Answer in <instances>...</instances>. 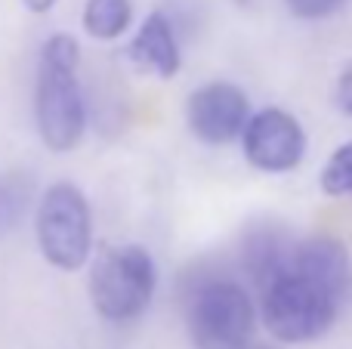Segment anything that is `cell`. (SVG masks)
<instances>
[{
    "label": "cell",
    "mask_w": 352,
    "mask_h": 349,
    "mask_svg": "<svg viewBox=\"0 0 352 349\" xmlns=\"http://www.w3.org/2000/svg\"><path fill=\"white\" fill-rule=\"evenodd\" d=\"M235 3H248V0H235Z\"/></svg>",
    "instance_id": "obj_17"
},
{
    "label": "cell",
    "mask_w": 352,
    "mask_h": 349,
    "mask_svg": "<svg viewBox=\"0 0 352 349\" xmlns=\"http://www.w3.org/2000/svg\"><path fill=\"white\" fill-rule=\"evenodd\" d=\"M287 10L300 19H324L331 12H337L346 0H285Z\"/></svg>",
    "instance_id": "obj_13"
},
{
    "label": "cell",
    "mask_w": 352,
    "mask_h": 349,
    "mask_svg": "<svg viewBox=\"0 0 352 349\" xmlns=\"http://www.w3.org/2000/svg\"><path fill=\"white\" fill-rule=\"evenodd\" d=\"M80 47L72 34H53L41 47L34 90L37 133L50 152H72L87 130V102L78 84Z\"/></svg>",
    "instance_id": "obj_1"
},
{
    "label": "cell",
    "mask_w": 352,
    "mask_h": 349,
    "mask_svg": "<svg viewBox=\"0 0 352 349\" xmlns=\"http://www.w3.org/2000/svg\"><path fill=\"white\" fill-rule=\"evenodd\" d=\"M37 245L50 266L74 272L90 260L93 214L84 192L72 183H53L37 204Z\"/></svg>",
    "instance_id": "obj_5"
},
{
    "label": "cell",
    "mask_w": 352,
    "mask_h": 349,
    "mask_svg": "<svg viewBox=\"0 0 352 349\" xmlns=\"http://www.w3.org/2000/svg\"><path fill=\"white\" fill-rule=\"evenodd\" d=\"M244 349H275V346H254V344H248Z\"/></svg>",
    "instance_id": "obj_16"
},
{
    "label": "cell",
    "mask_w": 352,
    "mask_h": 349,
    "mask_svg": "<svg viewBox=\"0 0 352 349\" xmlns=\"http://www.w3.org/2000/svg\"><path fill=\"white\" fill-rule=\"evenodd\" d=\"M322 192L331 198L352 195V142L340 146L322 167Z\"/></svg>",
    "instance_id": "obj_12"
},
{
    "label": "cell",
    "mask_w": 352,
    "mask_h": 349,
    "mask_svg": "<svg viewBox=\"0 0 352 349\" xmlns=\"http://www.w3.org/2000/svg\"><path fill=\"white\" fill-rule=\"evenodd\" d=\"M250 117V105L244 90L235 84H204L188 96L186 121L188 130L207 146H229L241 136Z\"/></svg>",
    "instance_id": "obj_7"
},
{
    "label": "cell",
    "mask_w": 352,
    "mask_h": 349,
    "mask_svg": "<svg viewBox=\"0 0 352 349\" xmlns=\"http://www.w3.org/2000/svg\"><path fill=\"white\" fill-rule=\"evenodd\" d=\"M133 6L130 0H87L84 31L96 41H115L130 28Z\"/></svg>",
    "instance_id": "obj_10"
},
{
    "label": "cell",
    "mask_w": 352,
    "mask_h": 349,
    "mask_svg": "<svg viewBox=\"0 0 352 349\" xmlns=\"http://www.w3.org/2000/svg\"><path fill=\"white\" fill-rule=\"evenodd\" d=\"M34 198V185L22 173H6L0 177V238L16 232L19 223L25 220Z\"/></svg>",
    "instance_id": "obj_11"
},
{
    "label": "cell",
    "mask_w": 352,
    "mask_h": 349,
    "mask_svg": "<svg viewBox=\"0 0 352 349\" xmlns=\"http://www.w3.org/2000/svg\"><path fill=\"white\" fill-rule=\"evenodd\" d=\"M25 6H28L31 12H50L56 6V0H22Z\"/></svg>",
    "instance_id": "obj_15"
},
{
    "label": "cell",
    "mask_w": 352,
    "mask_h": 349,
    "mask_svg": "<svg viewBox=\"0 0 352 349\" xmlns=\"http://www.w3.org/2000/svg\"><path fill=\"white\" fill-rule=\"evenodd\" d=\"M155 260L140 245H105L90 266V297L105 322H133L155 297Z\"/></svg>",
    "instance_id": "obj_3"
},
{
    "label": "cell",
    "mask_w": 352,
    "mask_h": 349,
    "mask_svg": "<svg viewBox=\"0 0 352 349\" xmlns=\"http://www.w3.org/2000/svg\"><path fill=\"white\" fill-rule=\"evenodd\" d=\"M334 99H337V105H340V111L352 115V62H346V68H343L340 78H337Z\"/></svg>",
    "instance_id": "obj_14"
},
{
    "label": "cell",
    "mask_w": 352,
    "mask_h": 349,
    "mask_svg": "<svg viewBox=\"0 0 352 349\" xmlns=\"http://www.w3.org/2000/svg\"><path fill=\"white\" fill-rule=\"evenodd\" d=\"M186 325L195 349H244L256 331V306L238 282L213 278L188 297Z\"/></svg>",
    "instance_id": "obj_4"
},
{
    "label": "cell",
    "mask_w": 352,
    "mask_h": 349,
    "mask_svg": "<svg viewBox=\"0 0 352 349\" xmlns=\"http://www.w3.org/2000/svg\"><path fill=\"white\" fill-rule=\"evenodd\" d=\"M241 146L256 170L285 173L303 161L306 133L300 121L285 109H263L250 115L241 130Z\"/></svg>",
    "instance_id": "obj_6"
},
{
    "label": "cell",
    "mask_w": 352,
    "mask_h": 349,
    "mask_svg": "<svg viewBox=\"0 0 352 349\" xmlns=\"http://www.w3.org/2000/svg\"><path fill=\"white\" fill-rule=\"evenodd\" d=\"M127 56H130L136 71L155 74V78H161V80L173 78L182 65L176 34H173L170 22H167L161 12H152V16L140 25L136 37L127 47Z\"/></svg>",
    "instance_id": "obj_9"
},
{
    "label": "cell",
    "mask_w": 352,
    "mask_h": 349,
    "mask_svg": "<svg viewBox=\"0 0 352 349\" xmlns=\"http://www.w3.org/2000/svg\"><path fill=\"white\" fill-rule=\"evenodd\" d=\"M343 303L316 278L297 272L291 263L263 284L260 315L266 331L281 344H309L334 328Z\"/></svg>",
    "instance_id": "obj_2"
},
{
    "label": "cell",
    "mask_w": 352,
    "mask_h": 349,
    "mask_svg": "<svg viewBox=\"0 0 352 349\" xmlns=\"http://www.w3.org/2000/svg\"><path fill=\"white\" fill-rule=\"evenodd\" d=\"M287 263L297 272H303V275L316 278L318 284H324L343 306L352 300V260L349 251L343 247V241L328 238V235L306 238L291 247Z\"/></svg>",
    "instance_id": "obj_8"
}]
</instances>
